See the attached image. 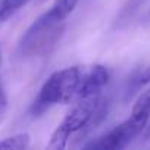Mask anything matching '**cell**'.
<instances>
[{
	"label": "cell",
	"instance_id": "8992f818",
	"mask_svg": "<svg viewBox=\"0 0 150 150\" xmlns=\"http://www.w3.org/2000/svg\"><path fill=\"white\" fill-rule=\"evenodd\" d=\"M28 0H0V25L15 15Z\"/></svg>",
	"mask_w": 150,
	"mask_h": 150
},
{
	"label": "cell",
	"instance_id": "52a82bcc",
	"mask_svg": "<svg viewBox=\"0 0 150 150\" xmlns=\"http://www.w3.org/2000/svg\"><path fill=\"white\" fill-rule=\"evenodd\" d=\"M143 3H144V0H128L127 5L122 8V11H121V13H119V16H118L116 24H118V25H122V24L128 22Z\"/></svg>",
	"mask_w": 150,
	"mask_h": 150
},
{
	"label": "cell",
	"instance_id": "7a4b0ae2",
	"mask_svg": "<svg viewBox=\"0 0 150 150\" xmlns=\"http://www.w3.org/2000/svg\"><path fill=\"white\" fill-rule=\"evenodd\" d=\"M108 108L109 100L103 96V93L77 102L52 134L47 149L62 150L68 146L69 140L74 135L81 132L84 134L96 128L106 118Z\"/></svg>",
	"mask_w": 150,
	"mask_h": 150
},
{
	"label": "cell",
	"instance_id": "5b68a950",
	"mask_svg": "<svg viewBox=\"0 0 150 150\" xmlns=\"http://www.w3.org/2000/svg\"><path fill=\"white\" fill-rule=\"evenodd\" d=\"M30 147V135L27 132L16 134L12 137H6L0 141V149H8V150H24Z\"/></svg>",
	"mask_w": 150,
	"mask_h": 150
},
{
	"label": "cell",
	"instance_id": "6da1fadb",
	"mask_svg": "<svg viewBox=\"0 0 150 150\" xmlns=\"http://www.w3.org/2000/svg\"><path fill=\"white\" fill-rule=\"evenodd\" d=\"M109 71L103 65H74L53 72L35 96L30 113L40 116L56 105L77 103L103 93L109 83Z\"/></svg>",
	"mask_w": 150,
	"mask_h": 150
},
{
	"label": "cell",
	"instance_id": "ba28073f",
	"mask_svg": "<svg viewBox=\"0 0 150 150\" xmlns=\"http://www.w3.org/2000/svg\"><path fill=\"white\" fill-rule=\"evenodd\" d=\"M6 106H8V97H6L5 90L2 88V86H0V119H2L3 115H5Z\"/></svg>",
	"mask_w": 150,
	"mask_h": 150
},
{
	"label": "cell",
	"instance_id": "277c9868",
	"mask_svg": "<svg viewBox=\"0 0 150 150\" xmlns=\"http://www.w3.org/2000/svg\"><path fill=\"white\" fill-rule=\"evenodd\" d=\"M149 121H150V108L135 102L132 106V110H131V116L127 121H124L122 124H119L118 127H115L105 135L99 137L97 140H94L88 144H84V147L86 149H99V150L124 149V147L129 146V143H132L143 132V129L147 127Z\"/></svg>",
	"mask_w": 150,
	"mask_h": 150
},
{
	"label": "cell",
	"instance_id": "30bf717a",
	"mask_svg": "<svg viewBox=\"0 0 150 150\" xmlns=\"http://www.w3.org/2000/svg\"><path fill=\"white\" fill-rule=\"evenodd\" d=\"M149 19H150V12H149Z\"/></svg>",
	"mask_w": 150,
	"mask_h": 150
},
{
	"label": "cell",
	"instance_id": "9c48e42d",
	"mask_svg": "<svg viewBox=\"0 0 150 150\" xmlns=\"http://www.w3.org/2000/svg\"><path fill=\"white\" fill-rule=\"evenodd\" d=\"M149 83H150V66L137 78V86L140 87V86H146V84H149Z\"/></svg>",
	"mask_w": 150,
	"mask_h": 150
},
{
	"label": "cell",
	"instance_id": "3957f363",
	"mask_svg": "<svg viewBox=\"0 0 150 150\" xmlns=\"http://www.w3.org/2000/svg\"><path fill=\"white\" fill-rule=\"evenodd\" d=\"M78 3L80 0H54L50 9L38 16L22 34L18 43V53L21 56H31L41 52L53 41L57 28L74 12Z\"/></svg>",
	"mask_w": 150,
	"mask_h": 150
},
{
	"label": "cell",
	"instance_id": "8fae6325",
	"mask_svg": "<svg viewBox=\"0 0 150 150\" xmlns=\"http://www.w3.org/2000/svg\"><path fill=\"white\" fill-rule=\"evenodd\" d=\"M149 134H150V129H149Z\"/></svg>",
	"mask_w": 150,
	"mask_h": 150
}]
</instances>
